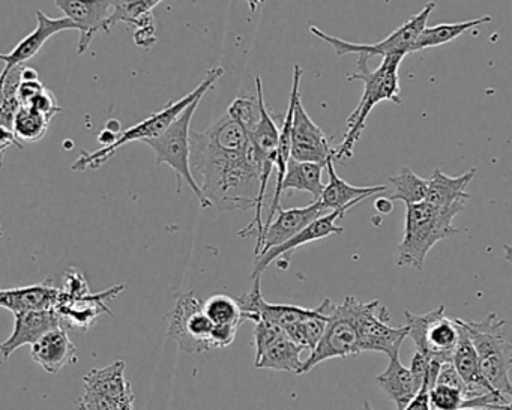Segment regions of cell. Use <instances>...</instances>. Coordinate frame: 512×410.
I'll return each instance as SVG.
<instances>
[{"label": "cell", "mask_w": 512, "mask_h": 410, "mask_svg": "<svg viewBox=\"0 0 512 410\" xmlns=\"http://www.w3.org/2000/svg\"><path fill=\"white\" fill-rule=\"evenodd\" d=\"M191 172L205 199L220 211L254 209L260 173L247 134L224 116L205 131L190 133Z\"/></svg>", "instance_id": "cell-1"}, {"label": "cell", "mask_w": 512, "mask_h": 410, "mask_svg": "<svg viewBox=\"0 0 512 410\" xmlns=\"http://www.w3.org/2000/svg\"><path fill=\"white\" fill-rule=\"evenodd\" d=\"M403 58L389 56L383 58L379 68L371 71L368 68V59L359 56L358 70L347 77L349 82L361 80L364 82V92L352 115L347 118V133L343 143L335 148L334 161L350 160L353 157V149L356 143L361 140L365 130V122L373 112L374 107L382 101H392L401 104L400 79H398V68Z\"/></svg>", "instance_id": "cell-2"}, {"label": "cell", "mask_w": 512, "mask_h": 410, "mask_svg": "<svg viewBox=\"0 0 512 410\" xmlns=\"http://www.w3.org/2000/svg\"><path fill=\"white\" fill-rule=\"evenodd\" d=\"M224 73H226V70L223 67L212 68V70L208 71L202 83L194 91H191L190 94L185 95L181 100L169 101L160 112L152 113L145 121L139 122V124L128 128V130L121 131L113 145L97 149L94 152H83L77 158L76 163L71 166V169L74 172L100 169L127 143L146 142V140L157 139L188 106H191L196 100H202L206 92L214 88L215 83L224 76Z\"/></svg>", "instance_id": "cell-3"}, {"label": "cell", "mask_w": 512, "mask_h": 410, "mask_svg": "<svg viewBox=\"0 0 512 410\" xmlns=\"http://www.w3.org/2000/svg\"><path fill=\"white\" fill-rule=\"evenodd\" d=\"M466 331L476 356L479 370L494 392L511 400L512 344L505 332V320L490 313L484 320L458 319Z\"/></svg>", "instance_id": "cell-4"}, {"label": "cell", "mask_w": 512, "mask_h": 410, "mask_svg": "<svg viewBox=\"0 0 512 410\" xmlns=\"http://www.w3.org/2000/svg\"><path fill=\"white\" fill-rule=\"evenodd\" d=\"M458 209H437L427 202L406 206L404 235L398 245V266H412L422 271L431 248L443 239L463 232L452 224Z\"/></svg>", "instance_id": "cell-5"}, {"label": "cell", "mask_w": 512, "mask_h": 410, "mask_svg": "<svg viewBox=\"0 0 512 410\" xmlns=\"http://www.w3.org/2000/svg\"><path fill=\"white\" fill-rule=\"evenodd\" d=\"M200 101L202 100H196L191 106H188L160 137L146 140L143 143L154 151L157 166L167 164V166L172 167L176 175V193H181L182 185L185 182L199 200L200 206L206 209L212 208V205L203 196L190 167L191 121H193L194 113H196Z\"/></svg>", "instance_id": "cell-6"}, {"label": "cell", "mask_w": 512, "mask_h": 410, "mask_svg": "<svg viewBox=\"0 0 512 410\" xmlns=\"http://www.w3.org/2000/svg\"><path fill=\"white\" fill-rule=\"evenodd\" d=\"M434 8H436V4H434V2H428V4L422 8V11L415 14L412 19L407 20L400 28L395 29L391 35H388V37L380 41V43H350V41L332 37V35L320 31L316 26H311L310 32L316 35L319 40L328 43L338 56L358 55L364 56L368 61H370L371 58H376V56H380L382 59L389 58V56H398V58L404 59V56L412 52L416 38L424 31V28H427L428 17L431 16Z\"/></svg>", "instance_id": "cell-7"}, {"label": "cell", "mask_w": 512, "mask_h": 410, "mask_svg": "<svg viewBox=\"0 0 512 410\" xmlns=\"http://www.w3.org/2000/svg\"><path fill=\"white\" fill-rule=\"evenodd\" d=\"M362 352H382L389 358L398 355L407 338L406 326H389L388 308L380 301L362 302L347 296Z\"/></svg>", "instance_id": "cell-8"}, {"label": "cell", "mask_w": 512, "mask_h": 410, "mask_svg": "<svg viewBox=\"0 0 512 410\" xmlns=\"http://www.w3.org/2000/svg\"><path fill=\"white\" fill-rule=\"evenodd\" d=\"M445 305L424 314L404 311L407 337L415 344L416 352L424 353L442 362H451L452 353L460 338V326L457 320L449 319L445 314Z\"/></svg>", "instance_id": "cell-9"}, {"label": "cell", "mask_w": 512, "mask_h": 410, "mask_svg": "<svg viewBox=\"0 0 512 410\" xmlns=\"http://www.w3.org/2000/svg\"><path fill=\"white\" fill-rule=\"evenodd\" d=\"M359 353H362L361 343H359L358 331H356L347 298L341 304L332 302L325 331H323L317 346L302 362L299 374L310 373L317 365L328 361V359H344L359 355Z\"/></svg>", "instance_id": "cell-10"}, {"label": "cell", "mask_w": 512, "mask_h": 410, "mask_svg": "<svg viewBox=\"0 0 512 410\" xmlns=\"http://www.w3.org/2000/svg\"><path fill=\"white\" fill-rule=\"evenodd\" d=\"M167 320V337L175 341L182 352L203 353L212 350L214 325L203 311L202 299L197 298L193 290L178 296Z\"/></svg>", "instance_id": "cell-11"}, {"label": "cell", "mask_w": 512, "mask_h": 410, "mask_svg": "<svg viewBox=\"0 0 512 410\" xmlns=\"http://www.w3.org/2000/svg\"><path fill=\"white\" fill-rule=\"evenodd\" d=\"M253 346L256 349V368L296 374L301 371L304 347L290 340L278 326L262 320L254 323Z\"/></svg>", "instance_id": "cell-12"}, {"label": "cell", "mask_w": 512, "mask_h": 410, "mask_svg": "<svg viewBox=\"0 0 512 410\" xmlns=\"http://www.w3.org/2000/svg\"><path fill=\"white\" fill-rule=\"evenodd\" d=\"M292 140H290V158L299 163H316L325 166L326 161L334 158L332 148L326 134L314 124L313 119L302 106L301 95L296 100L293 110Z\"/></svg>", "instance_id": "cell-13"}, {"label": "cell", "mask_w": 512, "mask_h": 410, "mask_svg": "<svg viewBox=\"0 0 512 410\" xmlns=\"http://www.w3.org/2000/svg\"><path fill=\"white\" fill-rule=\"evenodd\" d=\"M353 206L349 205L346 208L337 209V211L329 212V214L323 215V217L317 218L313 223L308 224L304 230L293 236L290 241L284 242L283 245L271 248V250L263 253L262 256L256 257V265L253 269V278L262 277L263 272L268 269L274 260L280 259V257L286 256V254L292 253L296 248L302 247V245L310 244V242L320 241V239L328 238L332 235H341L344 233L343 227L337 226V221L344 218L349 209Z\"/></svg>", "instance_id": "cell-14"}, {"label": "cell", "mask_w": 512, "mask_h": 410, "mask_svg": "<svg viewBox=\"0 0 512 410\" xmlns=\"http://www.w3.org/2000/svg\"><path fill=\"white\" fill-rule=\"evenodd\" d=\"M56 7L65 14L68 20L76 25L80 32L79 46L77 53L83 55L88 52L98 32L104 31L112 2L106 0H94V2H82V0H56Z\"/></svg>", "instance_id": "cell-15"}, {"label": "cell", "mask_w": 512, "mask_h": 410, "mask_svg": "<svg viewBox=\"0 0 512 410\" xmlns=\"http://www.w3.org/2000/svg\"><path fill=\"white\" fill-rule=\"evenodd\" d=\"M35 14H37V28L28 37L23 38L10 53H7V55L0 53V61L5 64L2 71H5V73L16 67H25L26 62L31 61L35 55H38L44 44L55 35L65 31H73V29L77 31L76 25L67 17L53 19L41 10H38Z\"/></svg>", "instance_id": "cell-16"}, {"label": "cell", "mask_w": 512, "mask_h": 410, "mask_svg": "<svg viewBox=\"0 0 512 410\" xmlns=\"http://www.w3.org/2000/svg\"><path fill=\"white\" fill-rule=\"evenodd\" d=\"M14 331L4 343H0V353L8 361L20 347L31 344L49 334L53 329L62 328L61 317L56 310L29 311L14 316Z\"/></svg>", "instance_id": "cell-17"}, {"label": "cell", "mask_w": 512, "mask_h": 410, "mask_svg": "<svg viewBox=\"0 0 512 410\" xmlns=\"http://www.w3.org/2000/svg\"><path fill=\"white\" fill-rule=\"evenodd\" d=\"M124 289L125 286L122 284V286L112 287V289L98 293V295L89 293L83 298L59 299L55 310L61 317L62 328L67 329V331L68 329L88 331L103 311L112 314V311L107 307V301L116 298Z\"/></svg>", "instance_id": "cell-18"}, {"label": "cell", "mask_w": 512, "mask_h": 410, "mask_svg": "<svg viewBox=\"0 0 512 410\" xmlns=\"http://www.w3.org/2000/svg\"><path fill=\"white\" fill-rule=\"evenodd\" d=\"M325 209L319 202H313L305 208L278 209V217L274 218L271 226L265 230L263 235L262 250L256 257L262 256L271 248L283 245L290 241L293 236L298 235L308 224L313 223L317 218L323 217Z\"/></svg>", "instance_id": "cell-19"}, {"label": "cell", "mask_w": 512, "mask_h": 410, "mask_svg": "<svg viewBox=\"0 0 512 410\" xmlns=\"http://www.w3.org/2000/svg\"><path fill=\"white\" fill-rule=\"evenodd\" d=\"M302 79V68L301 65L295 64L293 67V85L292 92H290V103L289 109H287L286 116H284L283 122H281L280 137H278L277 146V160H275V169H277V185H275L274 197H272L271 206H269L268 220H266L265 227H263V235L265 230L271 226L274 221L275 214L278 209L281 208V185H283L284 175H286L287 163L290 160V140H292V121H293V110H295L296 100H298L299 86H301Z\"/></svg>", "instance_id": "cell-20"}, {"label": "cell", "mask_w": 512, "mask_h": 410, "mask_svg": "<svg viewBox=\"0 0 512 410\" xmlns=\"http://www.w3.org/2000/svg\"><path fill=\"white\" fill-rule=\"evenodd\" d=\"M61 298V289L53 284L52 278L34 286L17 289H0V308L11 313H29V311L55 310Z\"/></svg>", "instance_id": "cell-21"}, {"label": "cell", "mask_w": 512, "mask_h": 410, "mask_svg": "<svg viewBox=\"0 0 512 410\" xmlns=\"http://www.w3.org/2000/svg\"><path fill=\"white\" fill-rule=\"evenodd\" d=\"M476 176V167L464 175L451 178L440 169H434L433 175L428 179L427 197L424 202L437 209H458L464 211L469 202L470 194L466 188Z\"/></svg>", "instance_id": "cell-22"}, {"label": "cell", "mask_w": 512, "mask_h": 410, "mask_svg": "<svg viewBox=\"0 0 512 410\" xmlns=\"http://www.w3.org/2000/svg\"><path fill=\"white\" fill-rule=\"evenodd\" d=\"M31 355L34 362L50 374H58L62 368L79 361L76 344L64 328L53 329L44 335L32 346Z\"/></svg>", "instance_id": "cell-23"}, {"label": "cell", "mask_w": 512, "mask_h": 410, "mask_svg": "<svg viewBox=\"0 0 512 410\" xmlns=\"http://www.w3.org/2000/svg\"><path fill=\"white\" fill-rule=\"evenodd\" d=\"M325 167L328 170L329 182L323 188L322 196L317 200L325 211L332 212L337 211V209L346 208L349 205H358L362 200L385 193L388 190L386 185L355 187V185L347 184L335 172L334 158L326 161Z\"/></svg>", "instance_id": "cell-24"}, {"label": "cell", "mask_w": 512, "mask_h": 410, "mask_svg": "<svg viewBox=\"0 0 512 410\" xmlns=\"http://www.w3.org/2000/svg\"><path fill=\"white\" fill-rule=\"evenodd\" d=\"M455 320L458 323V319ZM458 326H460V338H458L457 347L452 353L451 362L457 370L458 376L466 383V400H472V398L481 397V395L497 394L491 389L487 380L482 376L481 370H479L478 356H476L475 349H473L466 331L461 328L460 323H458Z\"/></svg>", "instance_id": "cell-25"}, {"label": "cell", "mask_w": 512, "mask_h": 410, "mask_svg": "<svg viewBox=\"0 0 512 410\" xmlns=\"http://www.w3.org/2000/svg\"><path fill=\"white\" fill-rule=\"evenodd\" d=\"M125 367L127 364L124 361H115L104 368H92L83 377L85 392L101 395V397L110 398L119 403L128 398H134L131 383L125 379Z\"/></svg>", "instance_id": "cell-26"}, {"label": "cell", "mask_w": 512, "mask_h": 410, "mask_svg": "<svg viewBox=\"0 0 512 410\" xmlns=\"http://www.w3.org/2000/svg\"><path fill=\"white\" fill-rule=\"evenodd\" d=\"M374 380L386 392V395L397 404L398 410H404V407L413 400V397L422 388L413 377L412 371L401 364L400 353L389 358L386 370L377 374Z\"/></svg>", "instance_id": "cell-27"}, {"label": "cell", "mask_w": 512, "mask_h": 410, "mask_svg": "<svg viewBox=\"0 0 512 410\" xmlns=\"http://www.w3.org/2000/svg\"><path fill=\"white\" fill-rule=\"evenodd\" d=\"M160 4V0H122V2H112V11H110L109 19H107L106 25H104V32H110V29L118 25V23L134 25L137 31L155 28L152 10Z\"/></svg>", "instance_id": "cell-28"}, {"label": "cell", "mask_w": 512, "mask_h": 410, "mask_svg": "<svg viewBox=\"0 0 512 410\" xmlns=\"http://www.w3.org/2000/svg\"><path fill=\"white\" fill-rule=\"evenodd\" d=\"M491 23V17L484 16L475 20H467L460 23H440V25L424 28V31L416 38L413 44L412 52H422V50L434 49V47L445 46L451 41L457 40L464 32L472 31L475 28Z\"/></svg>", "instance_id": "cell-29"}, {"label": "cell", "mask_w": 512, "mask_h": 410, "mask_svg": "<svg viewBox=\"0 0 512 410\" xmlns=\"http://www.w3.org/2000/svg\"><path fill=\"white\" fill-rule=\"evenodd\" d=\"M322 164L299 163L290 158L287 163L286 175H284L281 191L296 190L305 191L313 196L314 202L322 196L325 184L322 182Z\"/></svg>", "instance_id": "cell-30"}, {"label": "cell", "mask_w": 512, "mask_h": 410, "mask_svg": "<svg viewBox=\"0 0 512 410\" xmlns=\"http://www.w3.org/2000/svg\"><path fill=\"white\" fill-rule=\"evenodd\" d=\"M203 311L214 326L241 328L242 323L245 322L236 299L229 295H223V293H218V295L203 301Z\"/></svg>", "instance_id": "cell-31"}, {"label": "cell", "mask_w": 512, "mask_h": 410, "mask_svg": "<svg viewBox=\"0 0 512 410\" xmlns=\"http://www.w3.org/2000/svg\"><path fill=\"white\" fill-rule=\"evenodd\" d=\"M389 181L394 184L395 193L391 196V202L400 200L404 205H416L424 202L427 197L428 179L416 175L409 167H403L400 175L391 176Z\"/></svg>", "instance_id": "cell-32"}, {"label": "cell", "mask_w": 512, "mask_h": 410, "mask_svg": "<svg viewBox=\"0 0 512 410\" xmlns=\"http://www.w3.org/2000/svg\"><path fill=\"white\" fill-rule=\"evenodd\" d=\"M50 122L40 113L35 112L31 107H20L19 112L14 116V136L20 143H37L46 137L49 131Z\"/></svg>", "instance_id": "cell-33"}, {"label": "cell", "mask_w": 512, "mask_h": 410, "mask_svg": "<svg viewBox=\"0 0 512 410\" xmlns=\"http://www.w3.org/2000/svg\"><path fill=\"white\" fill-rule=\"evenodd\" d=\"M227 116L244 130L247 137H250L253 131L256 130L257 124H259V100H257V97H251V95H241L230 104Z\"/></svg>", "instance_id": "cell-34"}, {"label": "cell", "mask_w": 512, "mask_h": 410, "mask_svg": "<svg viewBox=\"0 0 512 410\" xmlns=\"http://www.w3.org/2000/svg\"><path fill=\"white\" fill-rule=\"evenodd\" d=\"M431 410H461L463 409L464 395L451 386L434 385L428 391Z\"/></svg>", "instance_id": "cell-35"}, {"label": "cell", "mask_w": 512, "mask_h": 410, "mask_svg": "<svg viewBox=\"0 0 512 410\" xmlns=\"http://www.w3.org/2000/svg\"><path fill=\"white\" fill-rule=\"evenodd\" d=\"M26 107H31L35 112L43 115L49 122H52V119L61 112V106H59L58 100H56L53 92L49 91L47 88H44L43 91L31 101V104Z\"/></svg>", "instance_id": "cell-36"}, {"label": "cell", "mask_w": 512, "mask_h": 410, "mask_svg": "<svg viewBox=\"0 0 512 410\" xmlns=\"http://www.w3.org/2000/svg\"><path fill=\"white\" fill-rule=\"evenodd\" d=\"M436 385L451 386V388L458 389V391L464 395V398H466V383H464L463 379L458 376L457 370H455L452 362H443V364L440 365Z\"/></svg>", "instance_id": "cell-37"}, {"label": "cell", "mask_w": 512, "mask_h": 410, "mask_svg": "<svg viewBox=\"0 0 512 410\" xmlns=\"http://www.w3.org/2000/svg\"><path fill=\"white\" fill-rule=\"evenodd\" d=\"M238 329L235 326H214L211 334L212 349L229 347L235 341Z\"/></svg>", "instance_id": "cell-38"}, {"label": "cell", "mask_w": 512, "mask_h": 410, "mask_svg": "<svg viewBox=\"0 0 512 410\" xmlns=\"http://www.w3.org/2000/svg\"><path fill=\"white\" fill-rule=\"evenodd\" d=\"M46 86L35 80V82H20L19 86V100L23 107L29 106L31 101L40 94Z\"/></svg>", "instance_id": "cell-39"}, {"label": "cell", "mask_w": 512, "mask_h": 410, "mask_svg": "<svg viewBox=\"0 0 512 410\" xmlns=\"http://www.w3.org/2000/svg\"><path fill=\"white\" fill-rule=\"evenodd\" d=\"M11 146H17V148L23 149L22 143L16 139L13 131L0 125V167L4 164L5 154H7Z\"/></svg>", "instance_id": "cell-40"}, {"label": "cell", "mask_w": 512, "mask_h": 410, "mask_svg": "<svg viewBox=\"0 0 512 410\" xmlns=\"http://www.w3.org/2000/svg\"><path fill=\"white\" fill-rule=\"evenodd\" d=\"M428 391H430V388H428L427 385H422L418 394H416L415 397H413V400L404 407V410H431Z\"/></svg>", "instance_id": "cell-41"}, {"label": "cell", "mask_w": 512, "mask_h": 410, "mask_svg": "<svg viewBox=\"0 0 512 410\" xmlns=\"http://www.w3.org/2000/svg\"><path fill=\"white\" fill-rule=\"evenodd\" d=\"M374 208H376V211L380 212V214H391L394 205H392L391 200L380 197V199L374 202Z\"/></svg>", "instance_id": "cell-42"}, {"label": "cell", "mask_w": 512, "mask_h": 410, "mask_svg": "<svg viewBox=\"0 0 512 410\" xmlns=\"http://www.w3.org/2000/svg\"><path fill=\"white\" fill-rule=\"evenodd\" d=\"M4 80L5 73H0V115H2V104H4V100H2V89H4Z\"/></svg>", "instance_id": "cell-43"}, {"label": "cell", "mask_w": 512, "mask_h": 410, "mask_svg": "<svg viewBox=\"0 0 512 410\" xmlns=\"http://www.w3.org/2000/svg\"><path fill=\"white\" fill-rule=\"evenodd\" d=\"M134 398H131V400L124 401V403L121 404V407H119V410H134Z\"/></svg>", "instance_id": "cell-44"}, {"label": "cell", "mask_w": 512, "mask_h": 410, "mask_svg": "<svg viewBox=\"0 0 512 410\" xmlns=\"http://www.w3.org/2000/svg\"><path fill=\"white\" fill-rule=\"evenodd\" d=\"M359 410H374L373 407H371V404L368 403V401H365L364 406H362V409Z\"/></svg>", "instance_id": "cell-45"}, {"label": "cell", "mask_w": 512, "mask_h": 410, "mask_svg": "<svg viewBox=\"0 0 512 410\" xmlns=\"http://www.w3.org/2000/svg\"><path fill=\"white\" fill-rule=\"evenodd\" d=\"M461 410H511V407H506V409H461Z\"/></svg>", "instance_id": "cell-46"}, {"label": "cell", "mask_w": 512, "mask_h": 410, "mask_svg": "<svg viewBox=\"0 0 512 410\" xmlns=\"http://www.w3.org/2000/svg\"><path fill=\"white\" fill-rule=\"evenodd\" d=\"M2 235H4V232H2V226H0V238H2Z\"/></svg>", "instance_id": "cell-47"}]
</instances>
